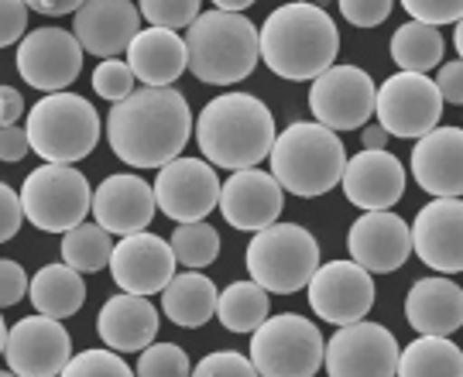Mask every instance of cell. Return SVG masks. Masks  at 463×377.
<instances>
[{"instance_id":"6da1fadb","label":"cell","mask_w":463,"mask_h":377,"mask_svg":"<svg viewBox=\"0 0 463 377\" xmlns=\"http://www.w3.org/2000/svg\"><path fill=\"white\" fill-rule=\"evenodd\" d=\"M193 134L189 99L175 86H141L107 114L110 151L131 168H158L183 155Z\"/></svg>"},{"instance_id":"7a4b0ae2","label":"cell","mask_w":463,"mask_h":377,"mask_svg":"<svg viewBox=\"0 0 463 377\" xmlns=\"http://www.w3.org/2000/svg\"><path fill=\"white\" fill-rule=\"evenodd\" d=\"M336 52H340L336 21L326 14V7L316 4L302 0L281 4L258 28V59H265V66L281 80H316L323 69L336 62Z\"/></svg>"},{"instance_id":"3957f363","label":"cell","mask_w":463,"mask_h":377,"mask_svg":"<svg viewBox=\"0 0 463 377\" xmlns=\"http://www.w3.org/2000/svg\"><path fill=\"white\" fill-rule=\"evenodd\" d=\"M193 131L203 158L213 168H231V172L265 162L279 134L265 99L250 93H223L210 99Z\"/></svg>"},{"instance_id":"277c9868","label":"cell","mask_w":463,"mask_h":377,"mask_svg":"<svg viewBox=\"0 0 463 377\" xmlns=\"http://www.w3.org/2000/svg\"><path fill=\"white\" fill-rule=\"evenodd\" d=\"M185 69L199 82L233 86L258 69V24L244 11H199L185 24Z\"/></svg>"},{"instance_id":"5b68a950","label":"cell","mask_w":463,"mask_h":377,"mask_svg":"<svg viewBox=\"0 0 463 377\" xmlns=\"http://www.w3.org/2000/svg\"><path fill=\"white\" fill-rule=\"evenodd\" d=\"M271 175L285 193L298 199L326 196L340 185V172L347 165V151L340 134L323 127L319 120H296L271 141Z\"/></svg>"},{"instance_id":"8992f818","label":"cell","mask_w":463,"mask_h":377,"mask_svg":"<svg viewBox=\"0 0 463 377\" xmlns=\"http://www.w3.org/2000/svg\"><path fill=\"white\" fill-rule=\"evenodd\" d=\"M28 145L42 162L76 165L90 158L99 141V114L80 93H45L28 110Z\"/></svg>"},{"instance_id":"52a82bcc","label":"cell","mask_w":463,"mask_h":377,"mask_svg":"<svg viewBox=\"0 0 463 377\" xmlns=\"http://www.w3.org/2000/svg\"><path fill=\"white\" fill-rule=\"evenodd\" d=\"M319 268V240L298 223H268L248 244V275L268 296H292L306 288Z\"/></svg>"},{"instance_id":"ba28073f","label":"cell","mask_w":463,"mask_h":377,"mask_svg":"<svg viewBox=\"0 0 463 377\" xmlns=\"http://www.w3.org/2000/svg\"><path fill=\"white\" fill-rule=\"evenodd\" d=\"M250 363L261 377H313L323 367V336L306 316H268L250 329Z\"/></svg>"},{"instance_id":"9c48e42d","label":"cell","mask_w":463,"mask_h":377,"mask_svg":"<svg viewBox=\"0 0 463 377\" xmlns=\"http://www.w3.org/2000/svg\"><path fill=\"white\" fill-rule=\"evenodd\" d=\"M17 196L28 223L45 233H62L90 216L93 189L80 168L66 162H42V168L24 179Z\"/></svg>"},{"instance_id":"30bf717a","label":"cell","mask_w":463,"mask_h":377,"mask_svg":"<svg viewBox=\"0 0 463 377\" xmlns=\"http://www.w3.org/2000/svg\"><path fill=\"white\" fill-rule=\"evenodd\" d=\"M374 117L388 134L415 141L439 124L443 99H439V90L430 80V72L398 69L395 76H388L374 90Z\"/></svg>"},{"instance_id":"8fae6325","label":"cell","mask_w":463,"mask_h":377,"mask_svg":"<svg viewBox=\"0 0 463 377\" xmlns=\"http://www.w3.org/2000/svg\"><path fill=\"white\" fill-rule=\"evenodd\" d=\"M309 110L330 131H357L374 117V80L361 66L323 69L316 80H309Z\"/></svg>"},{"instance_id":"7c38bea8","label":"cell","mask_w":463,"mask_h":377,"mask_svg":"<svg viewBox=\"0 0 463 377\" xmlns=\"http://www.w3.org/2000/svg\"><path fill=\"white\" fill-rule=\"evenodd\" d=\"M323 367L333 377H395L398 340L381 323H347L323 344Z\"/></svg>"},{"instance_id":"4fadbf2b","label":"cell","mask_w":463,"mask_h":377,"mask_svg":"<svg viewBox=\"0 0 463 377\" xmlns=\"http://www.w3.org/2000/svg\"><path fill=\"white\" fill-rule=\"evenodd\" d=\"M83 45L66 28H38L24 32L17 42V72L38 93L69 90L83 72Z\"/></svg>"},{"instance_id":"5bb4252c","label":"cell","mask_w":463,"mask_h":377,"mask_svg":"<svg viewBox=\"0 0 463 377\" xmlns=\"http://www.w3.org/2000/svg\"><path fill=\"white\" fill-rule=\"evenodd\" d=\"M151 189H155V206L168 220L189 223V220H206L216 210L220 175L206 158L175 155L172 162L158 165V175H155Z\"/></svg>"},{"instance_id":"9a60e30c","label":"cell","mask_w":463,"mask_h":377,"mask_svg":"<svg viewBox=\"0 0 463 377\" xmlns=\"http://www.w3.org/2000/svg\"><path fill=\"white\" fill-rule=\"evenodd\" d=\"M309 288V306L323 323L333 326H347L364 319L367 312L374 309V275L364 271L357 261H330L319 264L313 271V278L306 281Z\"/></svg>"},{"instance_id":"2e32d148","label":"cell","mask_w":463,"mask_h":377,"mask_svg":"<svg viewBox=\"0 0 463 377\" xmlns=\"http://www.w3.org/2000/svg\"><path fill=\"white\" fill-rule=\"evenodd\" d=\"M7 371L21 377H55L62 374L66 361L72 357V340H69L62 319H52L34 312L28 319H17L4 336V353Z\"/></svg>"},{"instance_id":"e0dca14e","label":"cell","mask_w":463,"mask_h":377,"mask_svg":"<svg viewBox=\"0 0 463 377\" xmlns=\"http://www.w3.org/2000/svg\"><path fill=\"white\" fill-rule=\"evenodd\" d=\"M412 254L439 275L463 271V203L460 196H436L409 223Z\"/></svg>"},{"instance_id":"ac0fdd59","label":"cell","mask_w":463,"mask_h":377,"mask_svg":"<svg viewBox=\"0 0 463 377\" xmlns=\"http://www.w3.org/2000/svg\"><path fill=\"white\" fill-rule=\"evenodd\" d=\"M175 264L179 261H175L168 240H162L158 233H148V230H134V233L120 237V244H114L107 268L120 292L151 298L175 275Z\"/></svg>"},{"instance_id":"d6986e66","label":"cell","mask_w":463,"mask_h":377,"mask_svg":"<svg viewBox=\"0 0 463 377\" xmlns=\"http://www.w3.org/2000/svg\"><path fill=\"white\" fill-rule=\"evenodd\" d=\"M223 220L233 230H261L275 223L285 206V189L279 179L265 168H237L231 179L220 182V199H216Z\"/></svg>"},{"instance_id":"ffe728a7","label":"cell","mask_w":463,"mask_h":377,"mask_svg":"<svg viewBox=\"0 0 463 377\" xmlns=\"http://www.w3.org/2000/svg\"><path fill=\"white\" fill-rule=\"evenodd\" d=\"M347 250L350 261H357L371 275H392L412 258L409 223L392 210H364L347 233Z\"/></svg>"},{"instance_id":"44dd1931","label":"cell","mask_w":463,"mask_h":377,"mask_svg":"<svg viewBox=\"0 0 463 377\" xmlns=\"http://www.w3.org/2000/svg\"><path fill=\"white\" fill-rule=\"evenodd\" d=\"M405 168L388 148H364L340 172V189L357 210H392L405 196Z\"/></svg>"},{"instance_id":"7402d4cb","label":"cell","mask_w":463,"mask_h":377,"mask_svg":"<svg viewBox=\"0 0 463 377\" xmlns=\"http://www.w3.org/2000/svg\"><path fill=\"white\" fill-rule=\"evenodd\" d=\"M72 34L83 45V52L114 59L128 52L131 38L141 32V14L131 0H83L72 11Z\"/></svg>"},{"instance_id":"603a6c76","label":"cell","mask_w":463,"mask_h":377,"mask_svg":"<svg viewBox=\"0 0 463 377\" xmlns=\"http://www.w3.org/2000/svg\"><path fill=\"white\" fill-rule=\"evenodd\" d=\"M155 210H158L155 189L141 175H128V172L103 179L90 199V213L97 216V223L107 233H117V237L134 233V230H148Z\"/></svg>"},{"instance_id":"cb8c5ba5","label":"cell","mask_w":463,"mask_h":377,"mask_svg":"<svg viewBox=\"0 0 463 377\" xmlns=\"http://www.w3.org/2000/svg\"><path fill=\"white\" fill-rule=\"evenodd\" d=\"M412 175L430 196H463V131L432 127L415 137Z\"/></svg>"},{"instance_id":"d4e9b609","label":"cell","mask_w":463,"mask_h":377,"mask_svg":"<svg viewBox=\"0 0 463 377\" xmlns=\"http://www.w3.org/2000/svg\"><path fill=\"white\" fill-rule=\"evenodd\" d=\"M158 323H162V316L151 306L148 296L120 292L99 306L97 333L117 353H137L158 336Z\"/></svg>"},{"instance_id":"484cf974","label":"cell","mask_w":463,"mask_h":377,"mask_svg":"<svg viewBox=\"0 0 463 377\" xmlns=\"http://www.w3.org/2000/svg\"><path fill=\"white\" fill-rule=\"evenodd\" d=\"M128 66L145 86H172L185 72V42L172 28H141L128 45Z\"/></svg>"},{"instance_id":"4316f807","label":"cell","mask_w":463,"mask_h":377,"mask_svg":"<svg viewBox=\"0 0 463 377\" xmlns=\"http://www.w3.org/2000/svg\"><path fill=\"white\" fill-rule=\"evenodd\" d=\"M405 319L415 333H457L463 326L460 285L453 278H419L405 296Z\"/></svg>"},{"instance_id":"83f0119b","label":"cell","mask_w":463,"mask_h":377,"mask_svg":"<svg viewBox=\"0 0 463 377\" xmlns=\"http://www.w3.org/2000/svg\"><path fill=\"white\" fill-rule=\"evenodd\" d=\"M162 312L183 329L206 326L216 312L213 278H206L199 268H189L183 275L175 271L165 288H162Z\"/></svg>"},{"instance_id":"f1b7e54d","label":"cell","mask_w":463,"mask_h":377,"mask_svg":"<svg viewBox=\"0 0 463 377\" xmlns=\"http://www.w3.org/2000/svg\"><path fill=\"white\" fill-rule=\"evenodd\" d=\"M28 298L34 312L52 316V319H69L83 309L86 302V281L76 268L62 264H45L34 278H28Z\"/></svg>"},{"instance_id":"f546056e","label":"cell","mask_w":463,"mask_h":377,"mask_svg":"<svg viewBox=\"0 0 463 377\" xmlns=\"http://www.w3.org/2000/svg\"><path fill=\"white\" fill-rule=\"evenodd\" d=\"M402 377H460L463 353L449 336L439 333H419V340L398 350V371Z\"/></svg>"},{"instance_id":"4dcf8cb0","label":"cell","mask_w":463,"mask_h":377,"mask_svg":"<svg viewBox=\"0 0 463 377\" xmlns=\"http://www.w3.org/2000/svg\"><path fill=\"white\" fill-rule=\"evenodd\" d=\"M392 62L405 72H430L443 62V34L436 24L409 21L392 34Z\"/></svg>"},{"instance_id":"1f68e13d","label":"cell","mask_w":463,"mask_h":377,"mask_svg":"<svg viewBox=\"0 0 463 377\" xmlns=\"http://www.w3.org/2000/svg\"><path fill=\"white\" fill-rule=\"evenodd\" d=\"M268 292L258 281H233L223 292H216V319L231 333H250L254 326H261L268 319Z\"/></svg>"},{"instance_id":"d6a6232c","label":"cell","mask_w":463,"mask_h":377,"mask_svg":"<svg viewBox=\"0 0 463 377\" xmlns=\"http://www.w3.org/2000/svg\"><path fill=\"white\" fill-rule=\"evenodd\" d=\"M114 233L99 227V223H76V227L62 230V261L69 268H76L80 275H90V271H99L110 261V250H114Z\"/></svg>"},{"instance_id":"836d02e7","label":"cell","mask_w":463,"mask_h":377,"mask_svg":"<svg viewBox=\"0 0 463 377\" xmlns=\"http://www.w3.org/2000/svg\"><path fill=\"white\" fill-rule=\"evenodd\" d=\"M168 247L183 268H210L220 258V233L203 220H189L175 227Z\"/></svg>"},{"instance_id":"e575fe53","label":"cell","mask_w":463,"mask_h":377,"mask_svg":"<svg viewBox=\"0 0 463 377\" xmlns=\"http://www.w3.org/2000/svg\"><path fill=\"white\" fill-rule=\"evenodd\" d=\"M137 374L141 377H185L193 374V363L179 344H155L151 340L145 350H137Z\"/></svg>"},{"instance_id":"d590c367","label":"cell","mask_w":463,"mask_h":377,"mask_svg":"<svg viewBox=\"0 0 463 377\" xmlns=\"http://www.w3.org/2000/svg\"><path fill=\"white\" fill-rule=\"evenodd\" d=\"M66 377H131L128 361L117 353V350H80L76 357H69L62 367Z\"/></svg>"},{"instance_id":"8d00e7d4","label":"cell","mask_w":463,"mask_h":377,"mask_svg":"<svg viewBox=\"0 0 463 377\" xmlns=\"http://www.w3.org/2000/svg\"><path fill=\"white\" fill-rule=\"evenodd\" d=\"M203 0H137V14L155 28L183 32L185 24L199 14Z\"/></svg>"},{"instance_id":"74e56055","label":"cell","mask_w":463,"mask_h":377,"mask_svg":"<svg viewBox=\"0 0 463 377\" xmlns=\"http://www.w3.org/2000/svg\"><path fill=\"white\" fill-rule=\"evenodd\" d=\"M134 72L131 66L124 62V59H103L97 69H93V90H97L103 99H110V103H117V99H124L128 93L134 90Z\"/></svg>"},{"instance_id":"f35d334b","label":"cell","mask_w":463,"mask_h":377,"mask_svg":"<svg viewBox=\"0 0 463 377\" xmlns=\"http://www.w3.org/2000/svg\"><path fill=\"white\" fill-rule=\"evenodd\" d=\"M193 374L199 377H254V363L250 357L237 353V350H216V353H206L203 361L193 367Z\"/></svg>"},{"instance_id":"ab89813d","label":"cell","mask_w":463,"mask_h":377,"mask_svg":"<svg viewBox=\"0 0 463 377\" xmlns=\"http://www.w3.org/2000/svg\"><path fill=\"white\" fill-rule=\"evenodd\" d=\"M395 0H340V14L354 28H378L392 17Z\"/></svg>"},{"instance_id":"60d3db41","label":"cell","mask_w":463,"mask_h":377,"mask_svg":"<svg viewBox=\"0 0 463 377\" xmlns=\"http://www.w3.org/2000/svg\"><path fill=\"white\" fill-rule=\"evenodd\" d=\"M402 7L426 24H457L463 14V0H402Z\"/></svg>"},{"instance_id":"b9f144b4","label":"cell","mask_w":463,"mask_h":377,"mask_svg":"<svg viewBox=\"0 0 463 377\" xmlns=\"http://www.w3.org/2000/svg\"><path fill=\"white\" fill-rule=\"evenodd\" d=\"M28 32V4L24 0H0V49L21 42Z\"/></svg>"},{"instance_id":"7bdbcfd3","label":"cell","mask_w":463,"mask_h":377,"mask_svg":"<svg viewBox=\"0 0 463 377\" xmlns=\"http://www.w3.org/2000/svg\"><path fill=\"white\" fill-rule=\"evenodd\" d=\"M28 296V275L24 268L11 258H0V309L17 306L21 298Z\"/></svg>"},{"instance_id":"ee69618b","label":"cell","mask_w":463,"mask_h":377,"mask_svg":"<svg viewBox=\"0 0 463 377\" xmlns=\"http://www.w3.org/2000/svg\"><path fill=\"white\" fill-rule=\"evenodd\" d=\"M24 223V210H21V196L7 182H0V244H7L17 237V230Z\"/></svg>"},{"instance_id":"f6af8a7d","label":"cell","mask_w":463,"mask_h":377,"mask_svg":"<svg viewBox=\"0 0 463 377\" xmlns=\"http://www.w3.org/2000/svg\"><path fill=\"white\" fill-rule=\"evenodd\" d=\"M28 151H32V145H28L24 127H17V124H0V162L14 165V162H21Z\"/></svg>"},{"instance_id":"bcb514c9","label":"cell","mask_w":463,"mask_h":377,"mask_svg":"<svg viewBox=\"0 0 463 377\" xmlns=\"http://www.w3.org/2000/svg\"><path fill=\"white\" fill-rule=\"evenodd\" d=\"M436 90H439V99L443 103H463V66L460 59L457 62H447V66H439V76H436Z\"/></svg>"},{"instance_id":"7dc6e473","label":"cell","mask_w":463,"mask_h":377,"mask_svg":"<svg viewBox=\"0 0 463 377\" xmlns=\"http://www.w3.org/2000/svg\"><path fill=\"white\" fill-rule=\"evenodd\" d=\"M24 117V97L17 86H0V124H17Z\"/></svg>"},{"instance_id":"c3c4849f","label":"cell","mask_w":463,"mask_h":377,"mask_svg":"<svg viewBox=\"0 0 463 377\" xmlns=\"http://www.w3.org/2000/svg\"><path fill=\"white\" fill-rule=\"evenodd\" d=\"M24 4H28V11H38V14L62 17V14H72L83 0H24Z\"/></svg>"},{"instance_id":"681fc988","label":"cell","mask_w":463,"mask_h":377,"mask_svg":"<svg viewBox=\"0 0 463 377\" xmlns=\"http://www.w3.org/2000/svg\"><path fill=\"white\" fill-rule=\"evenodd\" d=\"M388 137H392V134L378 124V127H367V131L361 134V145H364V148H388Z\"/></svg>"},{"instance_id":"f907efd6","label":"cell","mask_w":463,"mask_h":377,"mask_svg":"<svg viewBox=\"0 0 463 377\" xmlns=\"http://www.w3.org/2000/svg\"><path fill=\"white\" fill-rule=\"evenodd\" d=\"M210 4H216L220 11H248L250 4H258V0H210Z\"/></svg>"},{"instance_id":"816d5d0a","label":"cell","mask_w":463,"mask_h":377,"mask_svg":"<svg viewBox=\"0 0 463 377\" xmlns=\"http://www.w3.org/2000/svg\"><path fill=\"white\" fill-rule=\"evenodd\" d=\"M453 45H457V55H460V49H463V28H460V21H457V32H453Z\"/></svg>"},{"instance_id":"f5cc1de1","label":"cell","mask_w":463,"mask_h":377,"mask_svg":"<svg viewBox=\"0 0 463 377\" xmlns=\"http://www.w3.org/2000/svg\"><path fill=\"white\" fill-rule=\"evenodd\" d=\"M4 336H7V323H4V316H0V353H4Z\"/></svg>"},{"instance_id":"db71d44e","label":"cell","mask_w":463,"mask_h":377,"mask_svg":"<svg viewBox=\"0 0 463 377\" xmlns=\"http://www.w3.org/2000/svg\"><path fill=\"white\" fill-rule=\"evenodd\" d=\"M302 4H316V7H323V4H326V0H302Z\"/></svg>"}]
</instances>
